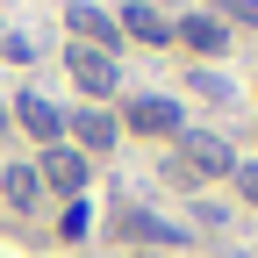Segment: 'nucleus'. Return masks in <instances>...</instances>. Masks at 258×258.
<instances>
[{
	"label": "nucleus",
	"mask_w": 258,
	"mask_h": 258,
	"mask_svg": "<svg viewBox=\"0 0 258 258\" xmlns=\"http://www.w3.org/2000/svg\"><path fill=\"white\" fill-rule=\"evenodd\" d=\"M179 179H230L237 172V158H230V144L215 137V129H179Z\"/></svg>",
	"instance_id": "obj_1"
},
{
	"label": "nucleus",
	"mask_w": 258,
	"mask_h": 258,
	"mask_svg": "<svg viewBox=\"0 0 258 258\" xmlns=\"http://www.w3.org/2000/svg\"><path fill=\"white\" fill-rule=\"evenodd\" d=\"M64 72H72V86L86 93L93 108H101L108 93H122V72H115V57H108V50H86V43H64Z\"/></svg>",
	"instance_id": "obj_2"
},
{
	"label": "nucleus",
	"mask_w": 258,
	"mask_h": 258,
	"mask_svg": "<svg viewBox=\"0 0 258 258\" xmlns=\"http://www.w3.org/2000/svg\"><path fill=\"white\" fill-rule=\"evenodd\" d=\"M115 237H122V244H158L165 258H172V251L186 244V230H179V222L151 215V208H122V215H115Z\"/></svg>",
	"instance_id": "obj_3"
},
{
	"label": "nucleus",
	"mask_w": 258,
	"mask_h": 258,
	"mask_svg": "<svg viewBox=\"0 0 258 258\" xmlns=\"http://www.w3.org/2000/svg\"><path fill=\"white\" fill-rule=\"evenodd\" d=\"M122 122L137 129V137H179V129H186L179 101H165V93H137V101L122 108Z\"/></svg>",
	"instance_id": "obj_4"
},
{
	"label": "nucleus",
	"mask_w": 258,
	"mask_h": 258,
	"mask_svg": "<svg viewBox=\"0 0 258 258\" xmlns=\"http://www.w3.org/2000/svg\"><path fill=\"white\" fill-rule=\"evenodd\" d=\"M64 29H72V43H86V50H122V29H115V15H101V8H86V0H72L64 8Z\"/></svg>",
	"instance_id": "obj_5"
},
{
	"label": "nucleus",
	"mask_w": 258,
	"mask_h": 258,
	"mask_svg": "<svg viewBox=\"0 0 258 258\" xmlns=\"http://www.w3.org/2000/svg\"><path fill=\"white\" fill-rule=\"evenodd\" d=\"M36 179L57 186L64 201H79V194H86V158H79V151H64V144H50V151H43V165H36Z\"/></svg>",
	"instance_id": "obj_6"
},
{
	"label": "nucleus",
	"mask_w": 258,
	"mask_h": 258,
	"mask_svg": "<svg viewBox=\"0 0 258 258\" xmlns=\"http://www.w3.org/2000/svg\"><path fill=\"white\" fill-rule=\"evenodd\" d=\"M172 36H179L194 57H222V50L237 43V36H230V29H222L215 15H179V22H172Z\"/></svg>",
	"instance_id": "obj_7"
},
{
	"label": "nucleus",
	"mask_w": 258,
	"mask_h": 258,
	"mask_svg": "<svg viewBox=\"0 0 258 258\" xmlns=\"http://www.w3.org/2000/svg\"><path fill=\"white\" fill-rule=\"evenodd\" d=\"M115 29H122V43H172V22L151 8V0H129V8L115 15Z\"/></svg>",
	"instance_id": "obj_8"
},
{
	"label": "nucleus",
	"mask_w": 258,
	"mask_h": 258,
	"mask_svg": "<svg viewBox=\"0 0 258 258\" xmlns=\"http://www.w3.org/2000/svg\"><path fill=\"white\" fill-rule=\"evenodd\" d=\"M15 115H22V129H29L43 151H50V144H64V115L43 101V93H15Z\"/></svg>",
	"instance_id": "obj_9"
},
{
	"label": "nucleus",
	"mask_w": 258,
	"mask_h": 258,
	"mask_svg": "<svg viewBox=\"0 0 258 258\" xmlns=\"http://www.w3.org/2000/svg\"><path fill=\"white\" fill-rule=\"evenodd\" d=\"M64 129H72L79 158H86V151H115V115H108V108H72Z\"/></svg>",
	"instance_id": "obj_10"
},
{
	"label": "nucleus",
	"mask_w": 258,
	"mask_h": 258,
	"mask_svg": "<svg viewBox=\"0 0 258 258\" xmlns=\"http://www.w3.org/2000/svg\"><path fill=\"white\" fill-rule=\"evenodd\" d=\"M0 201H8L15 215H29V208H36V201H43V179H36V165H8V172H0Z\"/></svg>",
	"instance_id": "obj_11"
},
{
	"label": "nucleus",
	"mask_w": 258,
	"mask_h": 258,
	"mask_svg": "<svg viewBox=\"0 0 258 258\" xmlns=\"http://www.w3.org/2000/svg\"><path fill=\"white\" fill-rule=\"evenodd\" d=\"M215 22L222 29H230V22L237 29H258V0H215Z\"/></svg>",
	"instance_id": "obj_12"
},
{
	"label": "nucleus",
	"mask_w": 258,
	"mask_h": 258,
	"mask_svg": "<svg viewBox=\"0 0 258 258\" xmlns=\"http://www.w3.org/2000/svg\"><path fill=\"white\" fill-rule=\"evenodd\" d=\"M186 93H201V101H237V93L222 86L215 72H186Z\"/></svg>",
	"instance_id": "obj_13"
},
{
	"label": "nucleus",
	"mask_w": 258,
	"mask_h": 258,
	"mask_svg": "<svg viewBox=\"0 0 258 258\" xmlns=\"http://www.w3.org/2000/svg\"><path fill=\"white\" fill-rule=\"evenodd\" d=\"M57 230H64V237H86V208H79V201H64V215H57Z\"/></svg>",
	"instance_id": "obj_14"
},
{
	"label": "nucleus",
	"mask_w": 258,
	"mask_h": 258,
	"mask_svg": "<svg viewBox=\"0 0 258 258\" xmlns=\"http://www.w3.org/2000/svg\"><path fill=\"white\" fill-rule=\"evenodd\" d=\"M230 179H237V194H244V201H251V208H258V165H237V172H230Z\"/></svg>",
	"instance_id": "obj_15"
},
{
	"label": "nucleus",
	"mask_w": 258,
	"mask_h": 258,
	"mask_svg": "<svg viewBox=\"0 0 258 258\" xmlns=\"http://www.w3.org/2000/svg\"><path fill=\"white\" fill-rule=\"evenodd\" d=\"M0 129H8V108H0Z\"/></svg>",
	"instance_id": "obj_16"
}]
</instances>
